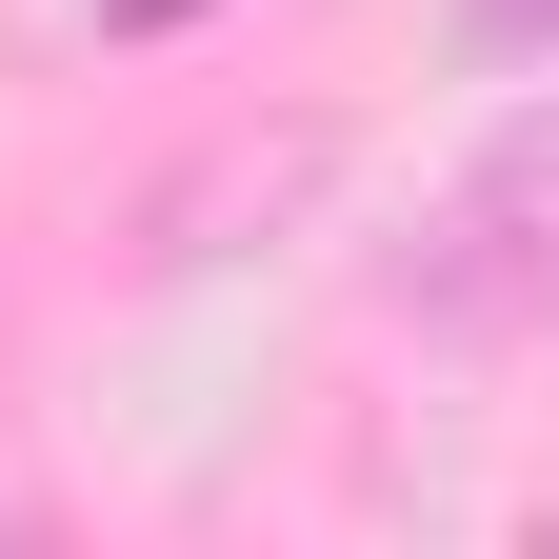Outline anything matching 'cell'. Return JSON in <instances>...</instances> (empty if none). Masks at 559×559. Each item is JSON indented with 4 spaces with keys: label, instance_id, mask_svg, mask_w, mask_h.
<instances>
[{
    "label": "cell",
    "instance_id": "1",
    "mask_svg": "<svg viewBox=\"0 0 559 559\" xmlns=\"http://www.w3.org/2000/svg\"><path fill=\"white\" fill-rule=\"evenodd\" d=\"M400 300H419V320H460V340H479V320H539V300H559V120H520L500 160H479V180L440 200V221H419Z\"/></svg>",
    "mask_w": 559,
    "mask_h": 559
},
{
    "label": "cell",
    "instance_id": "2",
    "mask_svg": "<svg viewBox=\"0 0 559 559\" xmlns=\"http://www.w3.org/2000/svg\"><path fill=\"white\" fill-rule=\"evenodd\" d=\"M460 60H559V0H460Z\"/></svg>",
    "mask_w": 559,
    "mask_h": 559
},
{
    "label": "cell",
    "instance_id": "3",
    "mask_svg": "<svg viewBox=\"0 0 559 559\" xmlns=\"http://www.w3.org/2000/svg\"><path fill=\"white\" fill-rule=\"evenodd\" d=\"M160 21H200V0H100V40H160Z\"/></svg>",
    "mask_w": 559,
    "mask_h": 559
}]
</instances>
